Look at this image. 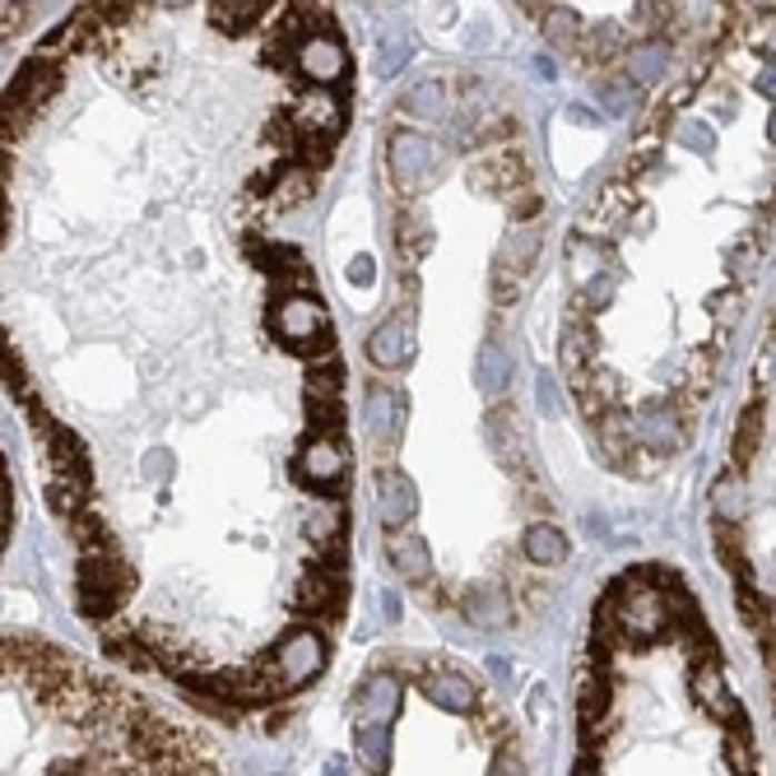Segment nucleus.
<instances>
[{
	"label": "nucleus",
	"mask_w": 776,
	"mask_h": 776,
	"mask_svg": "<svg viewBox=\"0 0 776 776\" xmlns=\"http://www.w3.org/2000/svg\"><path fill=\"white\" fill-rule=\"evenodd\" d=\"M758 437H763V405L754 400L744 414H739V432H735V465H748L758 451Z\"/></svg>",
	"instance_id": "31"
},
{
	"label": "nucleus",
	"mask_w": 776,
	"mask_h": 776,
	"mask_svg": "<svg viewBox=\"0 0 776 776\" xmlns=\"http://www.w3.org/2000/svg\"><path fill=\"white\" fill-rule=\"evenodd\" d=\"M396 247H400V256L405 261H419V256L432 247V232H428V219L424 215H405L400 219V232H396Z\"/></svg>",
	"instance_id": "30"
},
{
	"label": "nucleus",
	"mask_w": 776,
	"mask_h": 776,
	"mask_svg": "<svg viewBox=\"0 0 776 776\" xmlns=\"http://www.w3.org/2000/svg\"><path fill=\"white\" fill-rule=\"evenodd\" d=\"M614 618L633 641H656L669 628L675 609L665 605V595L646 577H624L614 586Z\"/></svg>",
	"instance_id": "2"
},
{
	"label": "nucleus",
	"mask_w": 776,
	"mask_h": 776,
	"mask_svg": "<svg viewBox=\"0 0 776 776\" xmlns=\"http://www.w3.org/2000/svg\"><path fill=\"white\" fill-rule=\"evenodd\" d=\"M521 549L535 567H558V563H567V535L558 526H530Z\"/></svg>",
	"instance_id": "21"
},
{
	"label": "nucleus",
	"mask_w": 776,
	"mask_h": 776,
	"mask_svg": "<svg viewBox=\"0 0 776 776\" xmlns=\"http://www.w3.org/2000/svg\"><path fill=\"white\" fill-rule=\"evenodd\" d=\"M539 409L558 414V396H554V377H539Z\"/></svg>",
	"instance_id": "48"
},
{
	"label": "nucleus",
	"mask_w": 776,
	"mask_h": 776,
	"mask_svg": "<svg viewBox=\"0 0 776 776\" xmlns=\"http://www.w3.org/2000/svg\"><path fill=\"white\" fill-rule=\"evenodd\" d=\"M108 656H117V660H126V665H136V669L153 665V656H145L131 637H108Z\"/></svg>",
	"instance_id": "41"
},
{
	"label": "nucleus",
	"mask_w": 776,
	"mask_h": 776,
	"mask_svg": "<svg viewBox=\"0 0 776 776\" xmlns=\"http://www.w3.org/2000/svg\"><path fill=\"white\" fill-rule=\"evenodd\" d=\"M145 475H149V479H168V475H172V456H168V451H149V456H145Z\"/></svg>",
	"instance_id": "45"
},
{
	"label": "nucleus",
	"mask_w": 776,
	"mask_h": 776,
	"mask_svg": "<svg viewBox=\"0 0 776 776\" xmlns=\"http://www.w3.org/2000/svg\"><path fill=\"white\" fill-rule=\"evenodd\" d=\"M400 703H405V684L396 675H372L364 688L354 693V703H349L354 730H364V726H391V720L400 716Z\"/></svg>",
	"instance_id": "7"
},
{
	"label": "nucleus",
	"mask_w": 776,
	"mask_h": 776,
	"mask_svg": "<svg viewBox=\"0 0 776 776\" xmlns=\"http://www.w3.org/2000/svg\"><path fill=\"white\" fill-rule=\"evenodd\" d=\"M386 554H391V567L405 577V581H428V573H432V558H428V545L419 535H409V530H400V535H391V545H386Z\"/></svg>",
	"instance_id": "17"
},
{
	"label": "nucleus",
	"mask_w": 776,
	"mask_h": 776,
	"mask_svg": "<svg viewBox=\"0 0 776 776\" xmlns=\"http://www.w3.org/2000/svg\"><path fill=\"white\" fill-rule=\"evenodd\" d=\"M567 121H577V126H595V112H590V108H567Z\"/></svg>",
	"instance_id": "50"
},
{
	"label": "nucleus",
	"mask_w": 776,
	"mask_h": 776,
	"mask_svg": "<svg viewBox=\"0 0 776 776\" xmlns=\"http://www.w3.org/2000/svg\"><path fill=\"white\" fill-rule=\"evenodd\" d=\"M266 0H215L210 6V19L219 23L223 33H247L251 23H261L266 19Z\"/></svg>",
	"instance_id": "22"
},
{
	"label": "nucleus",
	"mask_w": 776,
	"mask_h": 776,
	"mask_svg": "<svg viewBox=\"0 0 776 776\" xmlns=\"http://www.w3.org/2000/svg\"><path fill=\"white\" fill-rule=\"evenodd\" d=\"M414 349H419V335H414V321L400 312V317H386L372 335H368V358H372V368L381 372H391V368H405Z\"/></svg>",
	"instance_id": "10"
},
{
	"label": "nucleus",
	"mask_w": 776,
	"mask_h": 776,
	"mask_svg": "<svg viewBox=\"0 0 776 776\" xmlns=\"http://www.w3.org/2000/svg\"><path fill=\"white\" fill-rule=\"evenodd\" d=\"M51 80H57V70L47 66V57L23 61L19 74L10 80V89H6V117H10V112H23V108H33V102L51 89Z\"/></svg>",
	"instance_id": "14"
},
{
	"label": "nucleus",
	"mask_w": 776,
	"mask_h": 776,
	"mask_svg": "<svg viewBox=\"0 0 776 776\" xmlns=\"http://www.w3.org/2000/svg\"><path fill=\"white\" fill-rule=\"evenodd\" d=\"M767 51H772V61H776V38H772V47H767Z\"/></svg>",
	"instance_id": "54"
},
{
	"label": "nucleus",
	"mask_w": 776,
	"mask_h": 776,
	"mask_svg": "<svg viewBox=\"0 0 776 776\" xmlns=\"http://www.w3.org/2000/svg\"><path fill=\"white\" fill-rule=\"evenodd\" d=\"M307 419H312V428H321V437H330L335 428H340V400H312L307 396Z\"/></svg>",
	"instance_id": "38"
},
{
	"label": "nucleus",
	"mask_w": 776,
	"mask_h": 776,
	"mask_svg": "<svg viewBox=\"0 0 776 776\" xmlns=\"http://www.w3.org/2000/svg\"><path fill=\"white\" fill-rule=\"evenodd\" d=\"M321 776H349V767H345V758H330V763H326V772H321Z\"/></svg>",
	"instance_id": "51"
},
{
	"label": "nucleus",
	"mask_w": 776,
	"mask_h": 776,
	"mask_svg": "<svg viewBox=\"0 0 776 776\" xmlns=\"http://www.w3.org/2000/svg\"><path fill=\"white\" fill-rule=\"evenodd\" d=\"M349 279L354 283H372V256H354V261H349Z\"/></svg>",
	"instance_id": "47"
},
{
	"label": "nucleus",
	"mask_w": 776,
	"mask_h": 776,
	"mask_svg": "<svg viewBox=\"0 0 776 776\" xmlns=\"http://www.w3.org/2000/svg\"><path fill=\"white\" fill-rule=\"evenodd\" d=\"M726 763H730L735 776H754L758 754H754V735H748V726L744 730H726Z\"/></svg>",
	"instance_id": "33"
},
{
	"label": "nucleus",
	"mask_w": 776,
	"mask_h": 776,
	"mask_svg": "<svg viewBox=\"0 0 776 776\" xmlns=\"http://www.w3.org/2000/svg\"><path fill=\"white\" fill-rule=\"evenodd\" d=\"M679 145H684V149H697V153H712L716 136L707 131L703 121H684V126H679Z\"/></svg>",
	"instance_id": "40"
},
{
	"label": "nucleus",
	"mask_w": 776,
	"mask_h": 776,
	"mask_svg": "<svg viewBox=\"0 0 776 776\" xmlns=\"http://www.w3.org/2000/svg\"><path fill=\"white\" fill-rule=\"evenodd\" d=\"M321 669H326V641L312 628H289L275 641V651L266 660V675L275 679L279 693L307 688L312 679H321Z\"/></svg>",
	"instance_id": "1"
},
{
	"label": "nucleus",
	"mask_w": 776,
	"mask_h": 776,
	"mask_svg": "<svg viewBox=\"0 0 776 776\" xmlns=\"http://www.w3.org/2000/svg\"><path fill=\"white\" fill-rule=\"evenodd\" d=\"M665 66H669V47L665 42H641L633 57H628V74L637 84H656L660 74H665Z\"/></svg>",
	"instance_id": "27"
},
{
	"label": "nucleus",
	"mask_w": 776,
	"mask_h": 776,
	"mask_svg": "<svg viewBox=\"0 0 776 776\" xmlns=\"http://www.w3.org/2000/svg\"><path fill=\"white\" fill-rule=\"evenodd\" d=\"M419 516V488L405 470H381L377 475V521L386 530H405Z\"/></svg>",
	"instance_id": "9"
},
{
	"label": "nucleus",
	"mask_w": 776,
	"mask_h": 776,
	"mask_svg": "<svg viewBox=\"0 0 776 776\" xmlns=\"http://www.w3.org/2000/svg\"><path fill=\"white\" fill-rule=\"evenodd\" d=\"M340 381H345V368L335 364V354H326L317 368H307V396L312 400H340Z\"/></svg>",
	"instance_id": "29"
},
{
	"label": "nucleus",
	"mask_w": 776,
	"mask_h": 776,
	"mask_svg": "<svg viewBox=\"0 0 776 776\" xmlns=\"http://www.w3.org/2000/svg\"><path fill=\"white\" fill-rule=\"evenodd\" d=\"M475 381L484 396H503L511 386V354L503 349V340H488L479 349V368H475Z\"/></svg>",
	"instance_id": "19"
},
{
	"label": "nucleus",
	"mask_w": 776,
	"mask_h": 776,
	"mask_svg": "<svg viewBox=\"0 0 776 776\" xmlns=\"http://www.w3.org/2000/svg\"><path fill=\"white\" fill-rule=\"evenodd\" d=\"M577 776H595V763H590V758H581V767H577Z\"/></svg>",
	"instance_id": "52"
},
{
	"label": "nucleus",
	"mask_w": 776,
	"mask_h": 776,
	"mask_svg": "<svg viewBox=\"0 0 776 776\" xmlns=\"http://www.w3.org/2000/svg\"><path fill=\"white\" fill-rule=\"evenodd\" d=\"M294 61H298V70L312 80L317 89H335L349 74V51H345V42L335 38L330 29H321V33H307L302 42H298V51H294Z\"/></svg>",
	"instance_id": "6"
},
{
	"label": "nucleus",
	"mask_w": 776,
	"mask_h": 776,
	"mask_svg": "<svg viewBox=\"0 0 776 776\" xmlns=\"http://www.w3.org/2000/svg\"><path fill=\"white\" fill-rule=\"evenodd\" d=\"M545 38H549L554 47H573V38H577V14L563 10V6H554L549 19H545Z\"/></svg>",
	"instance_id": "37"
},
{
	"label": "nucleus",
	"mask_w": 776,
	"mask_h": 776,
	"mask_svg": "<svg viewBox=\"0 0 776 776\" xmlns=\"http://www.w3.org/2000/svg\"><path fill=\"white\" fill-rule=\"evenodd\" d=\"M294 131L302 136V149H312L317 163H321V153L330 149V140L345 131V108H340V98H335L330 89L307 93V98L298 102V112H294Z\"/></svg>",
	"instance_id": "5"
},
{
	"label": "nucleus",
	"mask_w": 776,
	"mask_h": 776,
	"mask_svg": "<svg viewBox=\"0 0 776 776\" xmlns=\"http://www.w3.org/2000/svg\"><path fill=\"white\" fill-rule=\"evenodd\" d=\"M386 163H391V177H396V187L405 196H419L424 187H432V177H437V145L419 131H396L391 136V149H386Z\"/></svg>",
	"instance_id": "4"
},
{
	"label": "nucleus",
	"mask_w": 776,
	"mask_h": 776,
	"mask_svg": "<svg viewBox=\"0 0 776 776\" xmlns=\"http://www.w3.org/2000/svg\"><path fill=\"white\" fill-rule=\"evenodd\" d=\"M294 475L302 484H312V488H335L349 475V447L340 442V437H312V442L302 447Z\"/></svg>",
	"instance_id": "8"
},
{
	"label": "nucleus",
	"mask_w": 776,
	"mask_h": 776,
	"mask_svg": "<svg viewBox=\"0 0 776 776\" xmlns=\"http://www.w3.org/2000/svg\"><path fill=\"white\" fill-rule=\"evenodd\" d=\"M488 776H530V772L516 748H503V754H494V763H488Z\"/></svg>",
	"instance_id": "42"
},
{
	"label": "nucleus",
	"mask_w": 776,
	"mask_h": 776,
	"mask_svg": "<svg viewBox=\"0 0 776 776\" xmlns=\"http://www.w3.org/2000/svg\"><path fill=\"white\" fill-rule=\"evenodd\" d=\"M381 614H386V624H396V618H400V600H396V590H381Z\"/></svg>",
	"instance_id": "49"
},
{
	"label": "nucleus",
	"mask_w": 776,
	"mask_h": 776,
	"mask_svg": "<svg viewBox=\"0 0 776 776\" xmlns=\"http://www.w3.org/2000/svg\"><path fill=\"white\" fill-rule=\"evenodd\" d=\"M275 335L289 349L302 354H330V317L312 294H289L275 307Z\"/></svg>",
	"instance_id": "3"
},
{
	"label": "nucleus",
	"mask_w": 776,
	"mask_h": 776,
	"mask_svg": "<svg viewBox=\"0 0 776 776\" xmlns=\"http://www.w3.org/2000/svg\"><path fill=\"white\" fill-rule=\"evenodd\" d=\"M488 437H494V447H498V460L516 465V456H521V442H516V424H511V414H488Z\"/></svg>",
	"instance_id": "32"
},
{
	"label": "nucleus",
	"mask_w": 776,
	"mask_h": 776,
	"mask_svg": "<svg viewBox=\"0 0 776 776\" xmlns=\"http://www.w3.org/2000/svg\"><path fill=\"white\" fill-rule=\"evenodd\" d=\"M364 419H368L372 442H396L400 428H405V400H400V391H391V386H381V381H377L372 391H368Z\"/></svg>",
	"instance_id": "12"
},
{
	"label": "nucleus",
	"mask_w": 776,
	"mask_h": 776,
	"mask_svg": "<svg viewBox=\"0 0 776 776\" xmlns=\"http://www.w3.org/2000/svg\"><path fill=\"white\" fill-rule=\"evenodd\" d=\"M405 108L419 117V121H442L447 108H451V102H447V84L442 80H424L419 89L405 93Z\"/></svg>",
	"instance_id": "26"
},
{
	"label": "nucleus",
	"mask_w": 776,
	"mask_h": 776,
	"mask_svg": "<svg viewBox=\"0 0 776 776\" xmlns=\"http://www.w3.org/2000/svg\"><path fill=\"white\" fill-rule=\"evenodd\" d=\"M10 521H14V484H10V470H0V530L10 539Z\"/></svg>",
	"instance_id": "43"
},
{
	"label": "nucleus",
	"mask_w": 776,
	"mask_h": 776,
	"mask_svg": "<svg viewBox=\"0 0 776 776\" xmlns=\"http://www.w3.org/2000/svg\"><path fill=\"white\" fill-rule=\"evenodd\" d=\"M117 605H121V595H108V590H80V614H89V618H108Z\"/></svg>",
	"instance_id": "39"
},
{
	"label": "nucleus",
	"mask_w": 776,
	"mask_h": 776,
	"mask_svg": "<svg viewBox=\"0 0 776 776\" xmlns=\"http://www.w3.org/2000/svg\"><path fill=\"white\" fill-rule=\"evenodd\" d=\"M424 697L432 707H442L451 716H465V712H475L479 703V693H475V679H465L460 669H447V665H437L424 675Z\"/></svg>",
	"instance_id": "11"
},
{
	"label": "nucleus",
	"mask_w": 776,
	"mask_h": 776,
	"mask_svg": "<svg viewBox=\"0 0 776 776\" xmlns=\"http://www.w3.org/2000/svg\"><path fill=\"white\" fill-rule=\"evenodd\" d=\"M302 196H307V177L289 172V177H283V187H279V205H298Z\"/></svg>",
	"instance_id": "44"
},
{
	"label": "nucleus",
	"mask_w": 776,
	"mask_h": 776,
	"mask_svg": "<svg viewBox=\"0 0 776 776\" xmlns=\"http://www.w3.org/2000/svg\"><path fill=\"white\" fill-rule=\"evenodd\" d=\"M340 530H345V511L340 507H321V511H312V521H307V535H312L317 545H330Z\"/></svg>",
	"instance_id": "36"
},
{
	"label": "nucleus",
	"mask_w": 776,
	"mask_h": 776,
	"mask_svg": "<svg viewBox=\"0 0 776 776\" xmlns=\"http://www.w3.org/2000/svg\"><path fill=\"white\" fill-rule=\"evenodd\" d=\"M637 437H641V447H646V451L669 456V451L679 447V414H675V409H665V405L641 409V419H637Z\"/></svg>",
	"instance_id": "15"
},
{
	"label": "nucleus",
	"mask_w": 776,
	"mask_h": 776,
	"mask_svg": "<svg viewBox=\"0 0 776 776\" xmlns=\"http://www.w3.org/2000/svg\"><path fill=\"white\" fill-rule=\"evenodd\" d=\"M460 614L470 618L475 628H484V633H494V628H507V624H511V605H507V595H503L494 581H479V586L465 590Z\"/></svg>",
	"instance_id": "13"
},
{
	"label": "nucleus",
	"mask_w": 776,
	"mask_h": 776,
	"mask_svg": "<svg viewBox=\"0 0 776 776\" xmlns=\"http://www.w3.org/2000/svg\"><path fill=\"white\" fill-rule=\"evenodd\" d=\"M47 503L57 507L61 516H74V511L84 507V494H80V479H57V484L47 488Z\"/></svg>",
	"instance_id": "35"
},
{
	"label": "nucleus",
	"mask_w": 776,
	"mask_h": 776,
	"mask_svg": "<svg viewBox=\"0 0 776 776\" xmlns=\"http://www.w3.org/2000/svg\"><path fill=\"white\" fill-rule=\"evenodd\" d=\"M754 89H758L763 98H776V61H767V66L758 70V80H754Z\"/></svg>",
	"instance_id": "46"
},
{
	"label": "nucleus",
	"mask_w": 776,
	"mask_h": 776,
	"mask_svg": "<svg viewBox=\"0 0 776 776\" xmlns=\"http://www.w3.org/2000/svg\"><path fill=\"white\" fill-rule=\"evenodd\" d=\"M735 600H739V618H744V624L767 633V605H763V595H758V590H748V577H739Z\"/></svg>",
	"instance_id": "34"
},
{
	"label": "nucleus",
	"mask_w": 776,
	"mask_h": 776,
	"mask_svg": "<svg viewBox=\"0 0 776 776\" xmlns=\"http://www.w3.org/2000/svg\"><path fill=\"white\" fill-rule=\"evenodd\" d=\"M298 600H302V609L326 614L335 600H340V573H335V567H312V573L298 581Z\"/></svg>",
	"instance_id": "20"
},
{
	"label": "nucleus",
	"mask_w": 776,
	"mask_h": 776,
	"mask_svg": "<svg viewBox=\"0 0 776 776\" xmlns=\"http://www.w3.org/2000/svg\"><path fill=\"white\" fill-rule=\"evenodd\" d=\"M767 136H772V145H776V112H772V121H767Z\"/></svg>",
	"instance_id": "53"
},
{
	"label": "nucleus",
	"mask_w": 776,
	"mask_h": 776,
	"mask_svg": "<svg viewBox=\"0 0 776 776\" xmlns=\"http://www.w3.org/2000/svg\"><path fill=\"white\" fill-rule=\"evenodd\" d=\"M605 712H609V688L600 675H581V697H577V716H581V739L595 744L605 730Z\"/></svg>",
	"instance_id": "18"
},
{
	"label": "nucleus",
	"mask_w": 776,
	"mask_h": 776,
	"mask_svg": "<svg viewBox=\"0 0 776 776\" xmlns=\"http://www.w3.org/2000/svg\"><path fill=\"white\" fill-rule=\"evenodd\" d=\"M354 748H358V763H364L372 776H381L386 767H391V726L354 730Z\"/></svg>",
	"instance_id": "23"
},
{
	"label": "nucleus",
	"mask_w": 776,
	"mask_h": 776,
	"mask_svg": "<svg viewBox=\"0 0 776 776\" xmlns=\"http://www.w3.org/2000/svg\"><path fill=\"white\" fill-rule=\"evenodd\" d=\"M535 256H539V232L526 228V223H516L507 232V242L498 251V279H516V275H526L535 266Z\"/></svg>",
	"instance_id": "16"
},
{
	"label": "nucleus",
	"mask_w": 776,
	"mask_h": 776,
	"mask_svg": "<svg viewBox=\"0 0 776 776\" xmlns=\"http://www.w3.org/2000/svg\"><path fill=\"white\" fill-rule=\"evenodd\" d=\"M51 460H57L61 470H70L80 484L89 479V451H84V442L70 428H51Z\"/></svg>",
	"instance_id": "25"
},
{
	"label": "nucleus",
	"mask_w": 776,
	"mask_h": 776,
	"mask_svg": "<svg viewBox=\"0 0 776 776\" xmlns=\"http://www.w3.org/2000/svg\"><path fill=\"white\" fill-rule=\"evenodd\" d=\"M712 507H716L720 521L735 526L739 516H744V479L739 475H720L716 488H712Z\"/></svg>",
	"instance_id": "28"
},
{
	"label": "nucleus",
	"mask_w": 776,
	"mask_h": 776,
	"mask_svg": "<svg viewBox=\"0 0 776 776\" xmlns=\"http://www.w3.org/2000/svg\"><path fill=\"white\" fill-rule=\"evenodd\" d=\"M409 57H414L409 33H405V29H381V38H377V74H381V80L400 74Z\"/></svg>",
	"instance_id": "24"
}]
</instances>
